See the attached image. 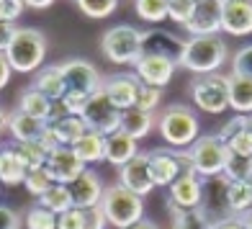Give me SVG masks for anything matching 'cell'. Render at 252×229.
Here are the masks:
<instances>
[{"label":"cell","mask_w":252,"mask_h":229,"mask_svg":"<svg viewBox=\"0 0 252 229\" xmlns=\"http://www.w3.org/2000/svg\"><path fill=\"white\" fill-rule=\"evenodd\" d=\"M229 49L221 36H196L186 39V49L180 57V67H186L193 75H214L226 62Z\"/></svg>","instance_id":"6da1fadb"},{"label":"cell","mask_w":252,"mask_h":229,"mask_svg":"<svg viewBox=\"0 0 252 229\" xmlns=\"http://www.w3.org/2000/svg\"><path fill=\"white\" fill-rule=\"evenodd\" d=\"M8 57V65L13 72H39L41 65H44V57H47V39L39 29H18L10 47L5 52Z\"/></svg>","instance_id":"7a4b0ae2"},{"label":"cell","mask_w":252,"mask_h":229,"mask_svg":"<svg viewBox=\"0 0 252 229\" xmlns=\"http://www.w3.org/2000/svg\"><path fill=\"white\" fill-rule=\"evenodd\" d=\"M100 211L106 222L116 229H129L144 219V201L142 196L126 191L124 186H108L100 198Z\"/></svg>","instance_id":"3957f363"},{"label":"cell","mask_w":252,"mask_h":229,"mask_svg":"<svg viewBox=\"0 0 252 229\" xmlns=\"http://www.w3.org/2000/svg\"><path fill=\"white\" fill-rule=\"evenodd\" d=\"M100 52L113 65H136L142 60V29L131 24L111 26L100 39Z\"/></svg>","instance_id":"277c9868"},{"label":"cell","mask_w":252,"mask_h":229,"mask_svg":"<svg viewBox=\"0 0 252 229\" xmlns=\"http://www.w3.org/2000/svg\"><path fill=\"white\" fill-rule=\"evenodd\" d=\"M157 129H159V136L170 144V147H193V142L198 139V119L188 106H175L165 108L162 113L157 116Z\"/></svg>","instance_id":"5b68a950"},{"label":"cell","mask_w":252,"mask_h":229,"mask_svg":"<svg viewBox=\"0 0 252 229\" xmlns=\"http://www.w3.org/2000/svg\"><path fill=\"white\" fill-rule=\"evenodd\" d=\"M188 157H190L193 170L201 178H216V175H224L229 147L216 134H206V136H198L193 142V147H188Z\"/></svg>","instance_id":"8992f818"},{"label":"cell","mask_w":252,"mask_h":229,"mask_svg":"<svg viewBox=\"0 0 252 229\" xmlns=\"http://www.w3.org/2000/svg\"><path fill=\"white\" fill-rule=\"evenodd\" d=\"M193 103L206 113H224L229 108V77L226 75H201L193 80Z\"/></svg>","instance_id":"52a82bcc"},{"label":"cell","mask_w":252,"mask_h":229,"mask_svg":"<svg viewBox=\"0 0 252 229\" xmlns=\"http://www.w3.org/2000/svg\"><path fill=\"white\" fill-rule=\"evenodd\" d=\"M121 116L124 113L108 100V96L98 90L95 96H90L85 111L80 113V119L85 121L88 131H95L100 136H111L121 129Z\"/></svg>","instance_id":"ba28073f"},{"label":"cell","mask_w":252,"mask_h":229,"mask_svg":"<svg viewBox=\"0 0 252 229\" xmlns=\"http://www.w3.org/2000/svg\"><path fill=\"white\" fill-rule=\"evenodd\" d=\"M62 75H64V85L70 93H83V96H95L98 90H103V77L95 70V65H90L85 60H64L62 65Z\"/></svg>","instance_id":"9c48e42d"},{"label":"cell","mask_w":252,"mask_h":229,"mask_svg":"<svg viewBox=\"0 0 252 229\" xmlns=\"http://www.w3.org/2000/svg\"><path fill=\"white\" fill-rule=\"evenodd\" d=\"M226 191H229V180L224 175H216V178H206L203 180V198H201V211L203 216L211 222V227H216L219 222L232 219V211H229V198H226Z\"/></svg>","instance_id":"30bf717a"},{"label":"cell","mask_w":252,"mask_h":229,"mask_svg":"<svg viewBox=\"0 0 252 229\" xmlns=\"http://www.w3.org/2000/svg\"><path fill=\"white\" fill-rule=\"evenodd\" d=\"M183 49H186V39H180L170 31H162V29L142 31V57H165V60L178 65Z\"/></svg>","instance_id":"8fae6325"},{"label":"cell","mask_w":252,"mask_h":229,"mask_svg":"<svg viewBox=\"0 0 252 229\" xmlns=\"http://www.w3.org/2000/svg\"><path fill=\"white\" fill-rule=\"evenodd\" d=\"M201 198H203V180L196 170H183L178 180L170 186V198L167 203L183 211H193L201 209Z\"/></svg>","instance_id":"7c38bea8"},{"label":"cell","mask_w":252,"mask_h":229,"mask_svg":"<svg viewBox=\"0 0 252 229\" xmlns=\"http://www.w3.org/2000/svg\"><path fill=\"white\" fill-rule=\"evenodd\" d=\"M139 90H142V83H139V77H136V75L119 72V75H111L108 80H103V93L108 96V100L121 113L124 111H131L136 106Z\"/></svg>","instance_id":"4fadbf2b"},{"label":"cell","mask_w":252,"mask_h":229,"mask_svg":"<svg viewBox=\"0 0 252 229\" xmlns=\"http://www.w3.org/2000/svg\"><path fill=\"white\" fill-rule=\"evenodd\" d=\"M147 163H150V175L155 188H170L183 173L180 165V152L173 150H152L147 152Z\"/></svg>","instance_id":"5bb4252c"},{"label":"cell","mask_w":252,"mask_h":229,"mask_svg":"<svg viewBox=\"0 0 252 229\" xmlns=\"http://www.w3.org/2000/svg\"><path fill=\"white\" fill-rule=\"evenodd\" d=\"M119 186H124L126 191L136 193V196H147L152 193L155 183L150 175V163H147V152H139L131 163H126L124 167H119Z\"/></svg>","instance_id":"9a60e30c"},{"label":"cell","mask_w":252,"mask_h":229,"mask_svg":"<svg viewBox=\"0 0 252 229\" xmlns=\"http://www.w3.org/2000/svg\"><path fill=\"white\" fill-rule=\"evenodd\" d=\"M221 31L229 36H250L252 3H247V0H221Z\"/></svg>","instance_id":"2e32d148"},{"label":"cell","mask_w":252,"mask_h":229,"mask_svg":"<svg viewBox=\"0 0 252 229\" xmlns=\"http://www.w3.org/2000/svg\"><path fill=\"white\" fill-rule=\"evenodd\" d=\"M183 29L190 33V39L216 36V33L221 31V3H216V0H201V3L196 5L193 18Z\"/></svg>","instance_id":"e0dca14e"},{"label":"cell","mask_w":252,"mask_h":229,"mask_svg":"<svg viewBox=\"0 0 252 229\" xmlns=\"http://www.w3.org/2000/svg\"><path fill=\"white\" fill-rule=\"evenodd\" d=\"M47 170L54 183L60 186H72V183L85 173V165L75 157V152L70 147H57L47 160Z\"/></svg>","instance_id":"ac0fdd59"},{"label":"cell","mask_w":252,"mask_h":229,"mask_svg":"<svg viewBox=\"0 0 252 229\" xmlns=\"http://www.w3.org/2000/svg\"><path fill=\"white\" fill-rule=\"evenodd\" d=\"M70 193H72V201H75V209H95L100 206V198L106 193V186H103L100 175L95 170L85 167V173L80 175L72 186H70Z\"/></svg>","instance_id":"d6986e66"},{"label":"cell","mask_w":252,"mask_h":229,"mask_svg":"<svg viewBox=\"0 0 252 229\" xmlns=\"http://www.w3.org/2000/svg\"><path fill=\"white\" fill-rule=\"evenodd\" d=\"M175 72V62L165 60V57H142L134 65V75L139 77V83L147 88H159L162 90Z\"/></svg>","instance_id":"ffe728a7"},{"label":"cell","mask_w":252,"mask_h":229,"mask_svg":"<svg viewBox=\"0 0 252 229\" xmlns=\"http://www.w3.org/2000/svg\"><path fill=\"white\" fill-rule=\"evenodd\" d=\"M47 129L49 127L44 121L26 116L21 108L8 111V131L16 142H41V136L47 134Z\"/></svg>","instance_id":"44dd1931"},{"label":"cell","mask_w":252,"mask_h":229,"mask_svg":"<svg viewBox=\"0 0 252 229\" xmlns=\"http://www.w3.org/2000/svg\"><path fill=\"white\" fill-rule=\"evenodd\" d=\"M33 90H39L41 96H47L52 103L54 100H62V96L67 93V85H64V75H62V67L60 65H47L33 75Z\"/></svg>","instance_id":"7402d4cb"},{"label":"cell","mask_w":252,"mask_h":229,"mask_svg":"<svg viewBox=\"0 0 252 229\" xmlns=\"http://www.w3.org/2000/svg\"><path fill=\"white\" fill-rule=\"evenodd\" d=\"M139 155V150H136V139H131L126 131H116L106 136V163L116 165V167H124L126 163H131V160Z\"/></svg>","instance_id":"603a6c76"},{"label":"cell","mask_w":252,"mask_h":229,"mask_svg":"<svg viewBox=\"0 0 252 229\" xmlns=\"http://www.w3.org/2000/svg\"><path fill=\"white\" fill-rule=\"evenodd\" d=\"M72 152L85 167L95 163H106V136L95 131H85L83 139L72 144Z\"/></svg>","instance_id":"cb8c5ba5"},{"label":"cell","mask_w":252,"mask_h":229,"mask_svg":"<svg viewBox=\"0 0 252 229\" xmlns=\"http://www.w3.org/2000/svg\"><path fill=\"white\" fill-rule=\"evenodd\" d=\"M229 108H234L239 116L252 113V80L232 75L229 77Z\"/></svg>","instance_id":"d4e9b609"},{"label":"cell","mask_w":252,"mask_h":229,"mask_svg":"<svg viewBox=\"0 0 252 229\" xmlns=\"http://www.w3.org/2000/svg\"><path fill=\"white\" fill-rule=\"evenodd\" d=\"M29 175L26 165L18 160L16 150L13 147H3L0 150V183H5V186H18V183H24Z\"/></svg>","instance_id":"484cf974"},{"label":"cell","mask_w":252,"mask_h":229,"mask_svg":"<svg viewBox=\"0 0 252 229\" xmlns=\"http://www.w3.org/2000/svg\"><path fill=\"white\" fill-rule=\"evenodd\" d=\"M49 131L54 134V139H57V144H60V147H70V150H72V144L85 136L88 127H85V121L80 119V116H67L62 121L52 124Z\"/></svg>","instance_id":"4316f807"},{"label":"cell","mask_w":252,"mask_h":229,"mask_svg":"<svg viewBox=\"0 0 252 229\" xmlns=\"http://www.w3.org/2000/svg\"><path fill=\"white\" fill-rule=\"evenodd\" d=\"M155 113H144L139 108H131V111H124L121 116V131H126L131 139H144L147 134L155 129Z\"/></svg>","instance_id":"83f0119b"},{"label":"cell","mask_w":252,"mask_h":229,"mask_svg":"<svg viewBox=\"0 0 252 229\" xmlns=\"http://www.w3.org/2000/svg\"><path fill=\"white\" fill-rule=\"evenodd\" d=\"M18 108L24 111L26 116H31V119H36V121H44V124H47V119H49V111H52V100H49L47 96H41L39 90L26 88L24 93H21Z\"/></svg>","instance_id":"f1b7e54d"},{"label":"cell","mask_w":252,"mask_h":229,"mask_svg":"<svg viewBox=\"0 0 252 229\" xmlns=\"http://www.w3.org/2000/svg\"><path fill=\"white\" fill-rule=\"evenodd\" d=\"M39 206H44V209H49L52 214L62 216L64 211L75 209V201H72V193H70V186H60V183H54V186L44 193V196L36 201Z\"/></svg>","instance_id":"f546056e"},{"label":"cell","mask_w":252,"mask_h":229,"mask_svg":"<svg viewBox=\"0 0 252 229\" xmlns=\"http://www.w3.org/2000/svg\"><path fill=\"white\" fill-rule=\"evenodd\" d=\"M13 150L18 155V160L26 165V170H36V167H47V150L39 142H16Z\"/></svg>","instance_id":"4dcf8cb0"},{"label":"cell","mask_w":252,"mask_h":229,"mask_svg":"<svg viewBox=\"0 0 252 229\" xmlns=\"http://www.w3.org/2000/svg\"><path fill=\"white\" fill-rule=\"evenodd\" d=\"M226 198H229V211L234 216H242L252 209V186L250 183H229Z\"/></svg>","instance_id":"1f68e13d"},{"label":"cell","mask_w":252,"mask_h":229,"mask_svg":"<svg viewBox=\"0 0 252 229\" xmlns=\"http://www.w3.org/2000/svg\"><path fill=\"white\" fill-rule=\"evenodd\" d=\"M167 211L173 214V229H214L201 209L183 211V209H175V206L167 203Z\"/></svg>","instance_id":"d6a6232c"},{"label":"cell","mask_w":252,"mask_h":229,"mask_svg":"<svg viewBox=\"0 0 252 229\" xmlns=\"http://www.w3.org/2000/svg\"><path fill=\"white\" fill-rule=\"evenodd\" d=\"M224 178L229 183H252V157H237L229 152Z\"/></svg>","instance_id":"836d02e7"},{"label":"cell","mask_w":252,"mask_h":229,"mask_svg":"<svg viewBox=\"0 0 252 229\" xmlns=\"http://www.w3.org/2000/svg\"><path fill=\"white\" fill-rule=\"evenodd\" d=\"M167 8L170 3H165V0H139V3H134L136 16L147 24H162L167 18Z\"/></svg>","instance_id":"e575fe53"},{"label":"cell","mask_w":252,"mask_h":229,"mask_svg":"<svg viewBox=\"0 0 252 229\" xmlns=\"http://www.w3.org/2000/svg\"><path fill=\"white\" fill-rule=\"evenodd\" d=\"M24 224H26V229H57V214H52L49 209H44L39 203H33L24 216Z\"/></svg>","instance_id":"d590c367"},{"label":"cell","mask_w":252,"mask_h":229,"mask_svg":"<svg viewBox=\"0 0 252 229\" xmlns=\"http://www.w3.org/2000/svg\"><path fill=\"white\" fill-rule=\"evenodd\" d=\"M24 186H26V191L31 193V196H36V201H39L44 193L54 186V180H52V175H49L47 167H36V170H29Z\"/></svg>","instance_id":"8d00e7d4"},{"label":"cell","mask_w":252,"mask_h":229,"mask_svg":"<svg viewBox=\"0 0 252 229\" xmlns=\"http://www.w3.org/2000/svg\"><path fill=\"white\" fill-rule=\"evenodd\" d=\"M77 8L88 18H108L116 10V0H80Z\"/></svg>","instance_id":"74e56055"},{"label":"cell","mask_w":252,"mask_h":229,"mask_svg":"<svg viewBox=\"0 0 252 229\" xmlns=\"http://www.w3.org/2000/svg\"><path fill=\"white\" fill-rule=\"evenodd\" d=\"M196 5H198L196 0H173L170 8H167V18H173L175 24L186 26L193 18V13H196Z\"/></svg>","instance_id":"f35d334b"},{"label":"cell","mask_w":252,"mask_h":229,"mask_svg":"<svg viewBox=\"0 0 252 229\" xmlns=\"http://www.w3.org/2000/svg\"><path fill=\"white\" fill-rule=\"evenodd\" d=\"M232 75L252 80V44H247V47L234 52V57H232Z\"/></svg>","instance_id":"ab89813d"},{"label":"cell","mask_w":252,"mask_h":229,"mask_svg":"<svg viewBox=\"0 0 252 229\" xmlns=\"http://www.w3.org/2000/svg\"><path fill=\"white\" fill-rule=\"evenodd\" d=\"M159 100H162V90L142 85L139 98H136V106H134V108H139V111H144V113H155V108L159 106Z\"/></svg>","instance_id":"60d3db41"},{"label":"cell","mask_w":252,"mask_h":229,"mask_svg":"<svg viewBox=\"0 0 252 229\" xmlns=\"http://www.w3.org/2000/svg\"><path fill=\"white\" fill-rule=\"evenodd\" d=\"M26 3H21V0H0V24H13L21 18L24 13Z\"/></svg>","instance_id":"b9f144b4"},{"label":"cell","mask_w":252,"mask_h":229,"mask_svg":"<svg viewBox=\"0 0 252 229\" xmlns=\"http://www.w3.org/2000/svg\"><path fill=\"white\" fill-rule=\"evenodd\" d=\"M57 229H85V211L70 209L62 216H57Z\"/></svg>","instance_id":"7bdbcfd3"},{"label":"cell","mask_w":252,"mask_h":229,"mask_svg":"<svg viewBox=\"0 0 252 229\" xmlns=\"http://www.w3.org/2000/svg\"><path fill=\"white\" fill-rule=\"evenodd\" d=\"M242 131H245V116H239V113H237L234 119H229V121L224 124V127H221L219 131H216V136H219V139H221L224 144H229L237 134H242Z\"/></svg>","instance_id":"ee69618b"},{"label":"cell","mask_w":252,"mask_h":229,"mask_svg":"<svg viewBox=\"0 0 252 229\" xmlns=\"http://www.w3.org/2000/svg\"><path fill=\"white\" fill-rule=\"evenodd\" d=\"M226 147H229V152L237 155V157H252V136H250L247 131L237 134V136H234V139L229 142Z\"/></svg>","instance_id":"f6af8a7d"},{"label":"cell","mask_w":252,"mask_h":229,"mask_svg":"<svg viewBox=\"0 0 252 229\" xmlns=\"http://www.w3.org/2000/svg\"><path fill=\"white\" fill-rule=\"evenodd\" d=\"M88 96H83V93H70V90H67V93L62 96V103L67 106V111L72 113V116H80V113L85 111V106H88Z\"/></svg>","instance_id":"bcb514c9"},{"label":"cell","mask_w":252,"mask_h":229,"mask_svg":"<svg viewBox=\"0 0 252 229\" xmlns=\"http://www.w3.org/2000/svg\"><path fill=\"white\" fill-rule=\"evenodd\" d=\"M24 219L8 206H0V229H21Z\"/></svg>","instance_id":"7dc6e473"},{"label":"cell","mask_w":252,"mask_h":229,"mask_svg":"<svg viewBox=\"0 0 252 229\" xmlns=\"http://www.w3.org/2000/svg\"><path fill=\"white\" fill-rule=\"evenodd\" d=\"M108 222L106 216H103L100 206H95V209H85V229H106Z\"/></svg>","instance_id":"c3c4849f"},{"label":"cell","mask_w":252,"mask_h":229,"mask_svg":"<svg viewBox=\"0 0 252 229\" xmlns=\"http://www.w3.org/2000/svg\"><path fill=\"white\" fill-rule=\"evenodd\" d=\"M16 26L13 24H0V54H5L8 52V47H10V41H13V36H16Z\"/></svg>","instance_id":"681fc988"},{"label":"cell","mask_w":252,"mask_h":229,"mask_svg":"<svg viewBox=\"0 0 252 229\" xmlns=\"http://www.w3.org/2000/svg\"><path fill=\"white\" fill-rule=\"evenodd\" d=\"M67 116H72V113L67 111V106H64L62 100H54V103H52V111H49V119H47V127H52V124L62 121V119H67Z\"/></svg>","instance_id":"f907efd6"},{"label":"cell","mask_w":252,"mask_h":229,"mask_svg":"<svg viewBox=\"0 0 252 229\" xmlns=\"http://www.w3.org/2000/svg\"><path fill=\"white\" fill-rule=\"evenodd\" d=\"M10 75H13V70H10V65H8V57H5V54H0V90L8 85Z\"/></svg>","instance_id":"816d5d0a"},{"label":"cell","mask_w":252,"mask_h":229,"mask_svg":"<svg viewBox=\"0 0 252 229\" xmlns=\"http://www.w3.org/2000/svg\"><path fill=\"white\" fill-rule=\"evenodd\" d=\"M214 229H245V224L239 216H232V219H226V222H219Z\"/></svg>","instance_id":"f5cc1de1"},{"label":"cell","mask_w":252,"mask_h":229,"mask_svg":"<svg viewBox=\"0 0 252 229\" xmlns=\"http://www.w3.org/2000/svg\"><path fill=\"white\" fill-rule=\"evenodd\" d=\"M26 8H33V10H44V8H52V0H29Z\"/></svg>","instance_id":"db71d44e"},{"label":"cell","mask_w":252,"mask_h":229,"mask_svg":"<svg viewBox=\"0 0 252 229\" xmlns=\"http://www.w3.org/2000/svg\"><path fill=\"white\" fill-rule=\"evenodd\" d=\"M129 229H157V224L150 222V219H142L139 224H134V227H129Z\"/></svg>","instance_id":"11a10c76"},{"label":"cell","mask_w":252,"mask_h":229,"mask_svg":"<svg viewBox=\"0 0 252 229\" xmlns=\"http://www.w3.org/2000/svg\"><path fill=\"white\" fill-rule=\"evenodd\" d=\"M8 129V113L3 111V108H0V134H3Z\"/></svg>","instance_id":"9f6ffc18"},{"label":"cell","mask_w":252,"mask_h":229,"mask_svg":"<svg viewBox=\"0 0 252 229\" xmlns=\"http://www.w3.org/2000/svg\"><path fill=\"white\" fill-rule=\"evenodd\" d=\"M239 219H242V224H245V229H252V209H250L247 214H242V216H239Z\"/></svg>","instance_id":"6f0895ef"},{"label":"cell","mask_w":252,"mask_h":229,"mask_svg":"<svg viewBox=\"0 0 252 229\" xmlns=\"http://www.w3.org/2000/svg\"><path fill=\"white\" fill-rule=\"evenodd\" d=\"M245 131L252 136V113H250V116H245Z\"/></svg>","instance_id":"680465c9"},{"label":"cell","mask_w":252,"mask_h":229,"mask_svg":"<svg viewBox=\"0 0 252 229\" xmlns=\"http://www.w3.org/2000/svg\"><path fill=\"white\" fill-rule=\"evenodd\" d=\"M250 186H252V183H250Z\"/></svg>","instance_id":"91938a15"}]
</instances>
